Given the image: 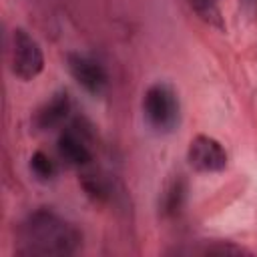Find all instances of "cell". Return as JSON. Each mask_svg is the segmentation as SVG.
Segmentation results:
<instances>
[{
  "label": "cell",
  "instance_id": "7a4b0ae2",
  "mask_svg": "<svg viewBox=\"0 0 257 257\" xmlns=\"http://www.w3.org/2000/svg\"><path fill=\"white\" fill-rule=\"evenodd\" d=\"M149 124L159 133H169L179 124V98L167 84H153L143 100Z\"/></svg>",
  "mask_w": 257,
  "mask_h": 257
},
{
  "label": "cell",
  "instance_id": "30bf717a",
  "mask_svg": "<svg viewBox=\"0 0 257 257\" xmlns=\"http://www.w3.org/2000/svg\"><path fill=\"white\" fill-rule=\"evenodd\" d=\"M203 2H211V0H203Z\"/></svg>",
  "mask_w": 257,
  "mask_h": 257
},
{
  "label": "cell",
  "instance_id": "277c9868",
  "mask_svg": "<svg viewBox=\"0 0 257 257\" xmlns=\"http://www.w3.org/2000/svg\"><path fill=\"white\" fill-rule=\"evenodd\" d=\"M187 159H189L191 167L197 169L199 173H219L227 165L225 149L221 147L219 141H215L207 135H199L191 141Z\"/></svg>",
  "mask_w": 257,
  "mask_h": 257
},
{
  "label": "cell",
  "instance_id": "3957f363",
  "mask_svg": "<svg viewBox=\"0 0 257 257\" xmlns=\"http://www.w3.org/2000/svg\"><path fill=\"white\" fill-rule=\"evenodd\" d=\"M12 72L22 80H32L44 68V56L40 44L22 28L12 32V48H10Z\"/></svg>",
  "mask_w": 257,
  "mask_h": 257
},
{
  "label": "cell",
  "instance_id": "9c48e42d",
  "mask_svg": "<svg viewBox=\"0 0 257 257\" xmlns=\"http://www.w3.org/2000/svg\"><path fill=\"white\" fill-rule=\"evenodd\" d=\"M181 197H183V185L177 181L173 183V187L169 189L167 197H165V209L167 211H177L181 205Z\"/></svg>",
  "mask_w": 257,
  "mask_h": 257
},
{
  "label": "cell",
  "instance_id": "ba28073f",
  "mask_svg": "<svg viewBox=\"0 0 257 257\" xmlns=\"http://www.w3.org/2000/svg\"><path fill=\"white\" fill-rule=\"evenodd\" d=\"M30 169H32V173H34L38 179H42V181H48V179H52V177L56 175V165H54V161H52L48 155L40 153V151L32 155V159H30Z\"/></svg>",
  "mask_w": 257,
  "mask_h": 257
},
{
  "label": "cell",
  "instance_id": "52a82bcc",
  "mask_svg": "<svg viewBox=\"0 0 257 257\" xmlns=\"http://www.w3.org/2000/svg\"><path fill=\"white\" fill-rule=\"evenodd\" d=\"M70 102L66 94H56L44 108H40L38 116H36V124L40 128H52L56 124H60L64 120V116L68 114Z\"/></svg>",
  "mask_w": 257,
  "mask_h": 257
},
{
  "label": "cell",
  "instance_id": "6da1fadb",
  "mask_svg": "<svg viewBox=\"0 0 257 257\" xmlns=\"http://www.w3.org/2000/svg\"><path fill=\"white\" fill-rule=\"evenodd\" d=\"M20 243L26 255H72L80 245V233L50 211H36L22 223Z\"/></svg>",
  "mask_w": 257,
  "mask_h": 257
},
{
  "label": "cell",
  "instance_id": "5b68a950",
  "mask_svg": "<svg viewBox=\"0 0 257 257\" xmlns=\"http://www.w3.org/2000/svg\"><path fill=\"white\" fill-rule=\"evenodd\" d=\"M68 70L74 80L92 94H100L106 88V72L98 62L90 60L88 56L68 54Z\"/></svg>",
  "mask_w": 257,
  "mask_h": 257
},
{
  "label": "cell",
  "instance_id": "8992f818",
  "mask_svg": "<svg viewBox=\"0 0 257 257\" xmlns=\"http://www.w3.org/2000/svg\"><path fill=\"white\" fill-rule=\"evenodd\" d=\"M58 155L72 167H80V165H86L90 161V151L88 147L84 145V141L72 133V131H66L60 135L58 139Z\"/></svg>",
  "mask_w": 257,
  "mask_h": 257
}]
</instances>
